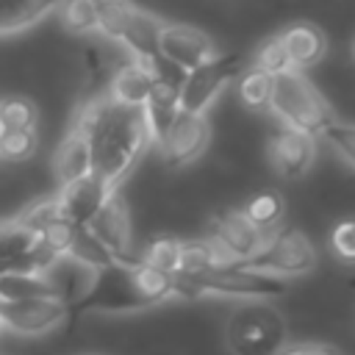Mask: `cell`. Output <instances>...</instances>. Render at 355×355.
<instances>
[{"mask_svg": "<svg viewBox=\"0 0 355 355\" xmlns=\"http://www.w3.org/2000/svg\"><path fill=\"white\" fill-rule=\"evenodd\" d=\"M75 128L83 130L92 153V175L116 189L122 178L133 169L144 147L150 144V133L144 125L141 108H128L108 100L89 103Z\"/></svg>", "mask_w": 355, "mask_h": 355, "instance_id": "cell-1", "label": "cell"}, {"mask_svg": "<svg viewBox=\"0 0 355 355\" xmlns=\"http://www.w3.org/2000/svg\"><path fill=\"white\" fill-rule=\"evenodd\" d=\"M175 297V277L136 261H114L94 272L89 291L75 302V311L130 313Z\"/></svg>", "mask_w": 355, "mask_h": 355, "instance_id": "cell-2", "label": "cell"}, {"mask_svg": "<svg viewBox=\"0 0 355 355\" xmlns=\"http://www.w3.org/2000/svg\"><path fill=\"white\" fill-rule=\"evenodd\" d=\"M269 111H275L283 119L286 128L300 130V133H305L311 139L313 136H322V130L333 122V111L327 108V103L322 100V94L297 69H288L283 75H275Z\"/></svg>", "mask_w": 355, "mask_h": 355, "instance_id": "cell-3", "label": "cell"}, {"mask_svg": "<svg viewBox=\"0 0 355 355\" xmlns=\"http://www.w3.org/2000/svg\"><path fill=\"white\" fill-rule=\"evenodd\" d=\"M286 280L275 277V275H263V272H250V269H239L233 263L216 266L205 275H194V277H175V294L197 300L205 294H222V297H241V300H272L286 294Z\"/></svg>", "mask_w": 355, "mask_h": 355, "instance_id": "cell-4", "label": "cell"}, {"mask_svg": "<svg viewBox=\"0 0 355 355\" xmlns=\"http://www.w3.org/2000/svg\"><path fill=\"white\" fill-rule=\"evenodd\" d=\"M227 344L236 355H280L286 347V327L275 308L250 302L230 316Z\"/></svg>", "mask_w": 355, "mask_h": 355, "instance_id": "cell-5", "label": "cell"}, {"mask_svg": "<svg viewBox=\"0 0 355 355\" xmlns=\"http://www.w3.org/2000/svg\"><path fill=\"white\" fill-rule=\"evenodd\" d=\"M313 263H316L313 244L300 230H280V233H269L263 247L250 261L233 266L275 277H291V275H305L308 269H313Z\"/></svg>", "mask_w": 355, "mask_h": 355, "instance_id": "cell-6", "label": "cell"}, {"mask_svg": "<svg viewBox=\"0 0 355 355\" xmlns=\"http://www.w3.org/2000/svg\"><path fill=\"white\" fill-rule=\"evenodd\" d=\"M239 72H241V58L236 53H225V55L216 53L214 58H208L197 69L186 72L183 83L178 86L180 111H186V114H205L208 105L216 100V94Z\"/></svg>", "mask_w": 355, "mask_h": 355, "instance_id": "cell-7", "label": "cell"}, {"mask_svg": "<svg viewBox=\"0 0 355 355\" xmlns=\"http://www.w3.org/2000/svg\"><path fill=\"white\" fill-rule=\"evenodd\" d=\"M266 239L269 233H261L241 211H222L219 216L211 219L208 227V241L216 250L222 266L250 261L263 247Z\"/></svg>", "mask_w": 355, "mask_h": 355, "instance_id": "cell-8", "label": "cell"}, {"mask_svg": "<svg viewBox=\"0 0 355 355\" xmlns=\"http://www.w3.org/2000/svg\"><path fill=\"white\" fill-rule=\"evenodd\" d=\"M158 55L164 61H169L172 67L191 72L200 64H205L208 58L216 55V47L211 42L208 33H202L194 25H183V22H164L161 33H158Z\"/></svg>", "mask_w": 355, "mask_h": 355, "instance_id": "cell-9", "label": "cell"}, {"mask_svg": "<svg viewBox=\"0 0 355 355\" xmlns=\"http://www.w3.org/2000/svg\"><path fill=\"white\" fill-rule=\"evenodd\" d=\"M69 313V305L55 297H33L19 302H0V322L19 336H44L55 330Z\"/></svg>", "mask_w": 355, "mask_h": 355, "instance_id": "cell-10", "label": "cell"}, {"mask_svg": "<svg viewBox=\"0 0 355 355\" xmlns=\"http://www.w3.org/2000/svg\"><path fill=\"white\" fill-rule=\"evenodd\" d=\"M211 141V128L205 122V114H186L180 111L175 116V122L169 125V130L164 133V139L158 141L164 161L169 166H183L191 164L194 158L202 155V150Z\"/></svg>", "mask_w": 355, "mask_h": 355, "instance_id": "cell-11", "label": "cell"}, {"mask_svg": "<svg viewBox=\"0 0 355 355\" xmlns=\"http://www.w3.org/2000/svg\"><path fill=\"white\" fill-rule=\"evenodd\" d=\"M86 230L111 252L114 261H136V258H130V216L116 191L89 219Z\"/></svg>", "mask_w": 355, "mask_h": 355, "instance_id": "cell-12", "label": "cell"}, {"mask_svg": "<svg viewBox=\"0 0 355 355\" xmlns=\"http://www.w3.org/2000/svg\"><path fill=\"white\" fill-rule=\"evenodd\" d=\"M116 189H111L108 183H103L97 175H86L75 183L61 186V191L55 194L58 208L64 214L67 222H72L75 227H86L89 219L100 211V205L114 194Z\"/></svg>", "mask_w": 355, "mask_h": 355, "instance_id": "cell-13", "label": "cell"}, {"mask_svg": "<svg viewBox=\"0 0 355 355\" xmlns=\"http://www.w3.org/2000/svg\"><path fill=\"white\" fill-rule=\"evenodd\" d=\"M269 161L280 178L297 180L308 172L313 161V139L283 125L269 139Z\"/></svg>", "mask_w": 355, "mask_h": 355, "instance_id": "cell-14", "label": "cell"}, {"mask_svg": "<svg viewBox=\"0 0 355 355\" xmlns=\"http://www.w3.org/2000/svg\"><path fill=\"white\" fill-rule=\"evenodd\" d=\"M42 275H44L53 297L67 302V305H75L89 291V286L94 280V269L83 266L80 261H75L69 255H58Z\"/></svg>", "mask_w": 355, "mask_h": 355, "instance_id": "cell-15", "label": "cell"}, {"mask_svg": "<svg viewBox=\"0 0 355 355\" xmlns=\"http://www.w3.org/2000/svg\"><path fill=\"white\" fill-rule=\"evenodd\" d=\"M277 39H280V44L291 61V69H297V72L319 64L324 50H327L324 33L311 22H294L283 33H277Z\"/></svg>", "mask_w": 355, "mask_h": 355, "instance_id": "cell-16", "label": "cell"}, {"mask_svg": "<svg viewBox=\"0 0 355 355\" xmlns=\"http://www.w3.org/2000/svg\"><path fill=\"white\" fill-rule=\"evenodd\" d=\"M141 114H144V125H147V133H150V141H161L164 133L169 130V125L175 122V116L180 114V103H178V86L169 83V80H161L155 78L144 105H141Z\"/></svg>", "mask_w": 355, "mask_h": 355, "instance_id": "cell-17", "label": "cell"}, {"mask_svg": "<svg viewBox=\"0 0 355 355\" xmlns=\"http://www.w3.org/2000/svg\"><path fill=\"white\" fill-rule=\"evenodd\" d=\"M161 25H164V22L155 19L153 14L133 8L130 17H128V25H125V31H122V39H119V42L133 53V58L141 61V64H147L150 69H153L155 61L161 58V55H158V33H161Z\"/></svg>", "mask_w": 355, "mask_h": 355, "instance_id": "cell-18", "label": "cell"}, {"mask_svg": "<svg viewBox=\"0 0 355 355\" xmlns=\"http://www.w3.org/2000/svg\"><path fill=\"white\" fill-rule=\"evenodd\" d=\"M153 83H155V72L133 58L125 67H119L116 75L111 78V100L128 108H141Z\"/></svg>", "mask_w": 355, "mask_h": 355, "instance_id": "cell-19", "label": "cell"}, {"mask_svg": "<svg viewBox=\"0 0 355 355\" xmlns=\"http://www.w3.org/2000/svg\"><path fill=\"white\" fill-rule=\"evenodd\" d=\"M53 166H55V178H58L61 186L92 175V153H89V141H86L80 128H72L64 136V141L55 150Z\"/></svg>", "mask_w": 355, "mask_h": 355, "instance_id": "cell-20", "label": "cell"}, {"mask_svg": "<svg viewBox=\"0 0 355 355\" xmlns=\"http://www.w3.org/2000/svg\"><path fill=\"white\" fill-rule=\"evenodd\" d=\"M36 236L19 227L14 219L0 222V275L3 272H33L31 269V247Z\"/></svg>", "mask_w": 355, "mask_h": 355, "instance_id": "cell-21", "label": "cell"}, {"mask_svg": "<svg viewBox=\"0 0 355 355\" xmlns=\"http://www.w3.org/2000/svg\"><path fill=\"white\" fill-rule=\"evenodd\" d=\"M58 0H0V33H14L42 19Z\"/></svg>", "mask_w": 355, "mask_h": 355, "instance_id": "cell-22", "label": "cell"}, {"mask_svg": "<svg viewBox=\"0 0 355 355\" xmlns=\"http://www.w3.org/2000/svg\"><path fill=\"white\" fill-rule=\"evenodd\" d=\"M33 297H53L44 275L36 272H3L0 275V302H19Z\"/></svg>", "mask_w": 355, "mask_h": 355, "instance_id": "cell-23", "label": "cell"}, {"mask_svg": "<svg viewBox=\"0 0 355 355\" xmlns=\"http://www.w3.org/2000/svg\"><path fill=\"white\" fill-rule=\"evenodd\" d=\"M283 211H286V205H283V197L277 191H258L241 208V214L261 233H275V227L283 222Z\"/></svg>", "mask_w": 355, "mask_h": 355, "instance_id": "cell-24", "label": "cell"}, {"mask_svg": "<svg viewBox=\"0 0 355 355\" xmlns=\"http://www.w3.org/2000/svg\"><path fill=\"white\" fill-rule=\"evenodd\" d=\"M222 266L216 250L211 247L208 239H200V241H180V269L178 275L180 277H194V275H205L211 269ZM175 275V277H178Z\"/></svg>", "mask_w": 355, "mask_h": 355, "instance_id": "cell-25", "label": "cell"}, {"mask_svg": "<svg viewBox=\"0 0 355 355\" xmlns=\"http://www.w3.org/2000/svg\"><path fill=\"white\" fill-rule=\"evenodd\" d=\"M55 11H58V22L69 33L97 31V0H58Z\"/></svg>", "mask_w": 355, "mask_h": 355, "instance_id": "cell-26", "label": "cell"}, {"mask_svg": "<svg viewBox=\"0 0 355 355\" xmlns=\"http://www.w3.org/2000/svg\"><path fill=\"white\" fill-rule=\"evenodd\" d=\"M64 255H69V258H75V261H80L83 266H89V269H103V266H108V263H114V258H111V252L86 230V227H75V236H72V241H69V250L64 252Z\"/></svg>", "mask_w": 355, "mask_h": 355, "instance_id": "cell-27", "label": "cell"}, {"mask_svg": "<svg viewBox=\"0 0 355 355\" xmlns=\"http://www.w3.org/2000/svg\"><path fill=\"white\" fill-rule=\"evenodd\" d=\"M272 83H275V78L261 72V69H255V67L241 72V78H239V97H241V103L247 108H252V111H266L269 100H272Z\"/></svg>", "mask_w": 355, "mask_h": 355, "instance_id": "cell-28", "label": "cell"}, {"mask_svg": "<svg viewBox=\"0 0 355 355\" xmlns=\"http://www.w3.org/2000/svg\"><path fill=\"white\" fill-rule=\"evenodd\" d=\"M139 261L153 266V269H158V272H164V275H169V277H175L178 269H180V241L172 239V236L155 239V241L147 244V250H144V255Z\"/></svg>", "mask_w": 355, "mask_h": 355, "instance_id": "cell-29", "label": "cell"}, {"mask_svg": "<svg viewBox=\"0 0 355 355\" xmlns=\"http://www.w3.org/2000/svg\"><path fill=\"white\" fill-rule=\"evenodd\" d=\"M133 6L128 0H97V31L114 42L122 39Z\"/></svg>", "mask_w": 355, "mask_h": 355, "instance_id": "cell-30", "label": "cell"}, {"mask_svg": "<svg viewBox=\"0 0 355 355\" xmlns=\"http://www.w3.org/2000/svg\"><path fill=\"white\" fill-rule=\"evenodd\" d=\"M0 128L36 130V105L25 97H3L0 100Z\"/></svg>", "mask_w": 355, "mask_h": 355, "instance_id": "cell-31", "label": "cell"}, {"mask_svg": "<svg viewBox=\"0 0 355 355\" xmlns=\"http://www.w3.org/2000/svg\"><path fill=\"white\" fill-rule=\"evenodd\" d=\"M58 219H64V214H61V208H58V200H55V197H47V200L33 202L31 208H25L14 222H17L19 227H25L28 233L39 236L44 227L55 225Z\"/></svg>", "mask_w": 355, "mask_h": 355, "instance_id": "cell-32", "label": "cell"}, {"mask_svg": "<svg viewBox=\"0 0 355 355\" xmlns=\"http://www.w3.org/2000/svg\"><path fill=\"white\" fill-rule=\"evenodd\" d=\"M36 153V130L0 128V161H25Z\"/></svg>", "mask_w": 355, "mask_h": 355, "instance_id": "cell-33", "label": "cell"}, {"mask_svg": "<svg viewBox=\"0 0 355 355\" xmlns=\"http://www.w3.org/2000/svg\"><path fill=\"white\" fill-rule=\"evenodd\" d=\"M255 69H261V72H266V75H283V72H288L291 69V61H288V55H286V50H283V44H280V39L277 36H272V39H266L261 47H258V53H255V64H252Z\"/></svg>", "mask_w": 355, "mask_h": 355, "instance_id": "cell-34", "label": "cell"}, {"mask_svg": "<svg viewBox=\"0 0 355 355\" xmlns=\"http://www.w3.org/2000/svg\"><path fill=\"white\" fill-rule=\"evenodd\" d=\"M322 136L333 144V150L344 158V161H349L352 166H355V125H347V122H330L324 130H322Z\"/></svg>", "mask_w": 355, "mask_h": 355, "instance_id": "cell-35", "label": "cell"}, {"mask_svg": "<svg viewBox=\"0 0 355 355\" xmlns=\"http://www.w3.org/2000/svg\"><path fill=\"white\" fill-rule=\"evenodd\" d=\"M330 247H333V252H336L338 261L355 263V219H347V222H341V225L333 227Z\"/></svg>", "mask_w": 355, "mask_h": 355, "instance_id": "cell-36", "label": "cell"}, {"mask_svg": "<svg viewBox=\"0 0 355 355\" xmlns=\"http://www.w3.org/2000/svg\"><path fill=\"white\" fill-rule=\"evenodd\" d=\"M280 355H338V349L322 341H302V344H286Z\"/></svg>", "mask_w": 355, "mask_h": 355, "instance_id": "cell-37", "label": "cell"}, {"mask_svg": "<svg viewBox=\"0 0 355 355\" xmlns=\"http://www.w3.org/2000/svg\"><path fill=\"white\" fill-rule=\"evenodd\" d=\"M0 330H3V322H0Z\"/></svg>", "mask_w": 355, "mask_h": 355, "instance_id": "cell-38", "label": "cell"}]
</instances>
